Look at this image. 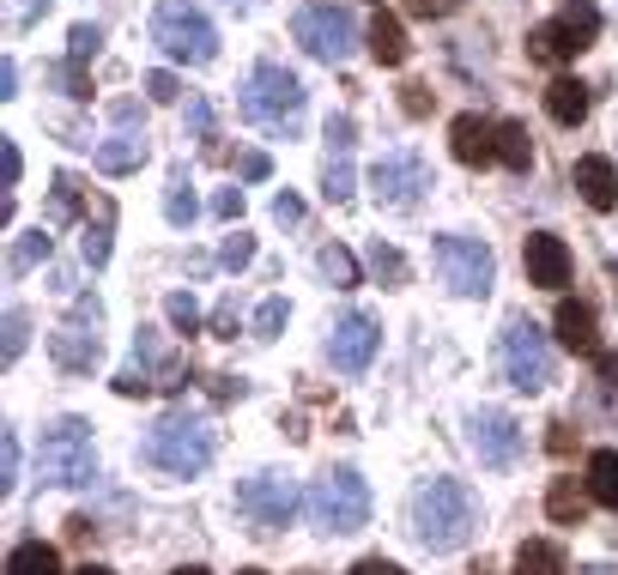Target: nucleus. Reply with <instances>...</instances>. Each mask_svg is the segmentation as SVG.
<instances>
[{"mask_svg":"<svg viewBox=\"0 0 618 575\" xmlns=\"http://www.w3.org/2000/svg\"><path fill=\"white\" fill-rule=\"evenodd\" d=\"M436 266H443V285L455 291V297H485L492 291V249H485L480 237H436Z\"/></svg>","mask_w":618,"mask_h":575,"instance_id":"nucleus-11","label":"nucleus"},{"mask_svg":"<svg viewBox=\"0 0 618 575\" xmlns=\"http://www.w3.org/2000/svg\"><path fill=\"white\" fill-rule=\"evenodd\" d=\"M449 146H455V158L467 164V170H485V164H497V127L480 122V115H455Z\"/></svg>","mask_w":618,"mask_h":575,"instance_id":"nucleus-18","label":"nucleus"},{"mask_svg":"<svg viewBox=\"0 0 618 575\" xmlns=\"http://www.w3.org/2000/svg\"><path fill=\"white\" fill-rule=\"evenodd\" d=\"M370 55H377L382 67H401L406 61V31L394 12H377V24H370Z\"/></svg>","mask_w":618,"mask_h":575,"instance_id":"nucleus-24","label":"nucleus"},{"mask_svg":"<svg viewBox=\"0 0 618 575\" xmlns=\"http://www.w3.org/2000/svg\"><path fill=\"white\" fill-rule=\"evenodd\" d=\"M401 109L406 115H431V85H406V92H401Z\"/></svg>","mask_w":618,"mask_h":575,"instance_id":"nucleus-47","label":"nucleus"},{"mask_svg":"<svg viewBox=\"0 0 618 575\" xmlns=\"http://www.w3.org/2000/svg\"><path fill=\"white\" fill-rule=\"evenodd\" d=\"M570 442H576V437H570V425H552V437H546V449H552V454H570Z\"/></svg>","mask_w":618,"mask_h":575,"instance_id":"nucleus-54","label":"nucleus"},{"mask_svg":"<svg viewBox=\"0 0 618 575\" xmlns=\"http://www.w3.org/2000/svg\"><path fill=\"white\" fill-rule=\"evenodd\" d=\"M497 164H509L515 176H527V164H534V139H527L522 122H497Z\"/></svg>","mask_w":618,"mask_h":575,"instance_id":"nucleus-28","label":"nucleus"},{"mask_svg":"<svg viewBox=\"0 0 618 575\" xmlns=\"http://www.w3.org/2000/svg\"><path fill=\"white\" fill-rule=\"evenodd\" d=\"M291 36H298V43H303L316 61H333V67H340V61L358 49L352 12L333 7V0H303V7L291 12Z\"/></svg>","mask_w":618,"mask_h":575,"instance_id":"nucleus-7","label":"nucleus"},{"mask_svg":"<svg viewBox=\"0 0 618 575\" xmlns=\"http://www.w3.org/2000/svg\"><path fill=\"white\" fill-rule=\"evenodd\" d=\"M424 188H436V176H431V164H424L419 151H389V158L370 164V195H377V207L406 212V207L424 200Z\"/></svg>","mask_w":618,"mask_h":575,"instance_id":"nucleus-10","label":"nucleus"},{"mask_svg":"<svg viewBox=\"0 0 618 575\" xmlns=\"http://www.w3.org/2000/svg\"><path fill=\"white\" fill-rule=\"evenodd\" d=\"M213 454H218V437L195 412H164L146 430V460L158 472H171V479H195V472L213 467Z\"/></svg>","mask_w":618,"mask_h":575,"instance_id":"nucleus-3","label":"nucleus"},{"mask_svg":"<svg viewBox=\"0 0 618 575\" xmlns=\"http://www.w3.org/2000/svg\"><path fill=\"white\" fill-rule=\"evenodd\" d=\"M176 381V364H171V352H164V339L152 334V327H140V339H134V364L115 376V394H152V388H171Z\"/></svg>","mask_w":618,"mask_h":575,"instance_id":"nucleus-16","label":"nucleus"},{"mask_svg":"<svg viewBox=\"0 0 618 575\" xmlns=\"http://www.w3.org/2000/svg\"><path fill=\"white\" fill-rule=\"evenodd\" d=\"M377 345H382V327H377V315H364V310H346L340 322H333V334H328V357H333V369H346V376H358V369H370V357H377Z\"/></svg>","mask_w":618,"mask_h":575,"instance_id":"nucleus-15","label":"nucleus"},{"mask_svg":"<svg viewBox=\"0 0 618 575\" xmlns=\"http://www.w3.org/2000/svg\"><path fill=\"white\" fill-rule=\"evenodd\" d=\"M164 315H171L176 334H195V327H200V310H195V297H188V291H171V297H164Z\"/></svg>","mask_w":618,"mask_h":575,"instance_id":"nucleus-36","label":"nucleus"},{"mask_svg":"<svg viewBox=\"0 0 618 575\" xmlns=\"http://www.w3.org/2000/svg\"><path fill=\"white\" fill-rule=\"evenodd\" d=\"M316 266H321V279H328V285H340V291L358 285V261H352V249H340V242H328V249L316 254Z\"/></svg>","mask_w":618,"mask_h":575,"instance_id":"nucleus-30","label":"nucleus"},{"mask_svg":"<svg viewBox=\"0 0 618 575\" xmlns=\"http://www.w3.org/2000/svg\"><path fill=\"white\" fill-rule=\"evenodd\" d=\"M274 219H279V224H298V219H303V200H298V195H279V200H274Z\"/></svg>","mask_w":618,"mask_h":575,"instance_id":"nucleus-49","label":"nucleus"},{"mask_svg":"<svg viewBox=\"0 0 618 575\" xmlns=\"http://www.w3.org/2000/svg\"><path fill=\"white\" fill-rule=\"evenodd\" d=\"M583 49H588V43H583V36H576L564 19L534 24V31H527V55H534V61H546V67H558V61H576Z\"/></svg>","mask_w":618,"mask_h":575,"instance_id":"nucleus-19","label":"nucleus"},{"mask_svg":"<svg viewBox=\"0 0 618 575\" xmlns=\"http://www.w3.org/2000/svg\"><path fill=\"white\" fill-rule=\"evenodd\" d=\"M267 170H274V164H267V151H249V158H243V176H249V182H261Z\"/></svg>","mask_w":618,"mask_h":575,"instance_id":"nucleus-53","label":"nucleus"},{"mask_svg":"<svg viewBox=\"0 0 618 575\" xmlns=\"http://www.w3.org/2000/svg\"><path fill=\"white\" fill-rule=\"evenodd\" d=\"M49 73H55V85L73 97V104H85V97H92V80H85L80 61H61V67H49Z\"/></svg>","mask_w":618,"mask_h":575,"instance_id":"nucleus-37","label":"nucleus"},{"mask_svg":"<svg viewBox=\"0 0 618 575\" xmlns=\"http://www.w3.org/2000/svg\"><path fill=\"white\" fill-rule=\"evenodd\" d=\"M515 575H570V557H564V545H552V540H522Z\"/></svg>","mask_w":618,"mask_h":575,"instance_id":"nucleus-22","label":"nucleus"},{"mask_svg":"<svg viewBox=\"0 0 618 575\" xmlns=\"http://www.w3.org/2000/svg\"><path fill=\"white\" fill-rule=\"evenodd\" d=\"M588 496H595L600 509H618V449L588 454Z\"/></svg>","mask_w":618,"mask_h":575,"instance_id":"nucleus-25","label":"nucleus"},{"mask_svg":"<svg viewBox=\"0 0 618 575\" xmlns=\"http://www.w3.org/2000/svg\"><path fill=\"white\" fill-rule=\"evenodd\" d=\"M0 491H19V437H12V430H7V437H0Z\"/></svg>","mask_w":618,"mask_h":575,"instance_id":"nucleus-42","label":"nucleus"},{"mask_svg":"<svg viewBox=\"0 0 618 575\" xmlns=\"http://www.w3.org/2000/svg\"><path fill=\"white\" fill-rule=\"evenodd\" d=\"M73 575H115V569H103V564H85V569H73Z\"/></svg>","mask_w":618,"mask_h":575,"instance_id":"nucleus-58","label":"nucleus"},{"mask_svg":"<svg viewBox=\"0 0 618 575\" xmlns=\"http://www.w3.org/2000/svg\"><path fill=\"white\" fill-rule=\"evenodd\" d=\"M522 266H527V285H539V291L570 285V249H564V237H552V230H534V237L522 242Z\"/></svg>","mask_w":618,"mask_h":575,"instance_id":"nucleus-17","label":"nucleus"},{"mask_svg":"<svg viewBox=\"0 0 618 575\" xmlns=\"http://www.w3.org/2000/svg\"><path fill=\"white\" fill-rule=\"evenodd\" d=\"M595 364H600V381H607V388H618V357H612V352H600Z\"/></svg>","mask_w":618,"mask_h":575,"instance_id":"nucleus-55","label":"nucleus"},{"mask_svg":"<svg viewBox=\"0 0 618 575\" xmlns=\"http://www.w3.org/2000/svg\"><path fill=\"white\" fill-rule=\"evenodd\" d=\"M37 472L49 484H92L97 479V449H92V425L85 418H55L37 442Z\"/></svg>","mask_w":618,"mask_h":575,"instance_id":"nucleus-5","label":"nucleus"},{"mask_svg":"<svg viewBox=\"0 0 618 575\" xmlns=\"http://www.w3.org/2000/svg\"><path fill=\"white\" fill-rule=\"evenodd\" d=\"M419 19H443V12H455V0H406Z\"/></svg>","mask_w":618,"mask_h":575,"instance_id":"nucleus-51","label":"nucleus"},{"mask_svg":"<svg viewBox=\"0 0 618 575\" xmlns=\"http://www.w3.org/2000/svg\"><path fill=\"white\" fill-rule=\"evenodd\" d=\"M176 92H183L176 73H146V97H152V104H176Z\"/></svg>","mask_w":618,"mask_h":575,"instance_id":"nucleus-45","label":"nucleus"},{"mask_svg":"<svg viewBox=\"0 0 618 575\" xmlns=\"http://www.w3.org/2000/svg\"><path fill=\"white\" fill-rule=\"evenodd\" d=\"M467 437H473V454L485 460V467H515L522 460V449H527V437H522V425L504 412V406H480L473 412V425H467Z\"/></svg>","mask_w":618,"mask_h":575,"instance_id":"nucleus-13","label":"nucleus"},{"mask_svg":"<svg viewBox=\"0 0 618 575\" xmlns=\"http://www.w3.org/2000/svg\"><path fill=\"white\" fill-rule=\"evenodd\" d=\"M237 575H267V569H237Z\"/></svg>","mask_w":618,"mask_h":575,"instance_id":"nucleus-61","label":"nucleus"},{"mask_svg":"<svg viewBox=\"0 0 618 575\" xmlns=\"http://www.w3.org/2000/svg\"><path fill=\"white\" fill-rule=\"evenodd\" d=\"M546 515L552 521H564V527H576V521L588 515V491L576 479H552V491H546Z\"/></svg>","mask_w":618,"mask_h":575,"instance_id":"nucleus-26","label":"nucleus"},{"mask_svg":"<svg viewBox=\"0 0 618 575\" xmlns=\"http://www.w3.org/2000/svg\"><path fill=\"white\" fill-rule=\"evenodd\" d=\"M352 151H328V176H321V195L333 200V207H346V200H352Z\"/></svg>","mask_w":618,"mask_h":575,"instance_id":"nucleus-31","label":"nucleus"},{"mask_svg":"<svg viewBox=\"0 0 618 575\" xmlns=\"http://www.w3.org/2000/svg\"><path fill=\"white\" fill-rule=\"evenodd\" d=\"M0 85H7L0 97H19V61H7V67H0Z\"/></svg>","mask_w":618,"mask_h":575,"instance_id":"nucleus-56","label":"nucleus"},{"mask_svg":"<svg viewBox=\"0 0 618 575\" xmlns=\"http://www.w3.org/2000/svg\"><path fill=\"white\" fill-rule=\"evenodd\" d=\"M110 230H115V207H103V219L85 224V237H80L85 266H103V261H110Z\"/></svg>","mask_w":618,"mask_h":575,"instance_id":"nucleus-33","label":"nucleus"},{"mask_svg":"<svg viewBox=\"0 0 618 575\" xmlns=\"http://www.w3.org/2000/svg\"><path fill=\"white\" fill-rule=\"evenodd\" d=\"M73 212H80V182H73V176L68 170H61L55 176V182H49V219H73Z\"/></svg>","mask_w":618,"mask_h":575,"instance_id":"nucleus-35","label":"nucleus"},{"mask_svg":"<svg viewBox=\"0 0 618 575\" xmlns=\"http://www.w3.org/2000/svg\"><path fill=\"white\" fill-rule=\"evenodd\" d=\"M49 249H55V237L49 230H31V237H19L7 249V273H31L37 261H49Z\"/></svg>","mask_w":618,"mask_h":575,"instance_id":"nucleus-29","label":"nucleus"},{"mask_svg":"<svg viewBox=\"0 0 618 575\" xmlns=\"http://www.w3.org/2000/svg\"><path fill=\"white\" fill-rule=\"evenodd\" d=\"M152 36H158L164 55L188 61V67H206V61L218 55V31L195 0H164V7L152 12Z\"/></svg>","mask_w":618,"mask_h":575,"instance_id":"nucleus-6","label":"nucleus"},{"mask_svg":"<svg viewBox=\"0 0 618 575\" xmlns=\"http://www.w3.org/2000/svg\"><path fill=\"white\" fill-rule=\"evenodd\" d=\"M0 176H7V195H12V188H19V176H24V151L12 146V139H7V146H0Z\"/></svg>","mask_w":618,"mask_h":575,"instance_id":"nucleus-46","label":"nucleus"},{"mask_svg":"<svg viewBox=\"0 0 618 575\" xmlns=\"http://www.w3.org/2000/svg\"><path fill=\"white\" fill-rule=\"evenodd\" d=\"M213 334H218V339H237V303H218V315H213Z\"/></svg>","mask_w":618,"mask_h":575,"instance_id":"nucleus-48","label":"nucleus"},{"mask_svg":"<svg viewBox=\"0 0 618 575\" xmlns=\"http://www.w3.org/2000/svg\"><path fill=\"white\" fill-rule=\"evenodd\" d=\"M218 261H225V266H249V261H255V237H243V230H237V237H225Z\"/></svg>","mask_w":618,"mask_h":575,"instance_id":"nucleus-44","label":"nucleus"},{"mask_svg":"<svg viewBox=\"0 0 618 575\" xmlns=\"http://www.w3.org/2000/svg\"><path fill=\"white\" fill-rule=\"evenodd\" d=\"M237 509L255 533H279L298 515V491H291V479H279V472H255V479L237 484Z\"/></svg>","mask_w":618,"mask_h":575,"instance_id":"nucleus-12","label":"nucleus"},{"mask_svg":"<svg viewBox=\"0 0 618 575\" xmlns=\"http://www.w3.org/2000/svg\"><path fill=\"white\" fill-rule=\"evenodd\" d=\"M230 7H243V12H249V7H255V0H230Z\"/></svg>","mask_w":618,"mask_h":575,"instance_id":"nucleus-59","label":"nucleus"},{"mask_svg":"<svg viewBox=\"0 0 618 575\" xmlns=\"http://www.w3.org/2000/svg\"><path fill=\"white\" fill-rule=\"evenodd\" d=\"M49 357H55V369H68V376H85L103 357V303L97 297H80L68 310V322L49 334Z\"/></svg>","mask_w":618,"mask_h":575,"instance_id":"nucleus-9","label":"nucleus"},{"mask_svg":"<svg viewBox=\"0 0 618 575\" xmlns=\"http://www.w3.org/2000/svg\"><path fill=\"white\" fill-rule=\"evenodd\" d=\"M188 127H195V134H200L206 158H225V146H218V139H213V109H206L200 97H195V104H188Z\"/></svg>","mask_w":618,"mask_h":575,"instance_id":"nucleus-41","label":"nucleus"},{"mask_svg":"<svg viewBox=\"0 0 618 575\" xmlns=\"http://www.w3.org/2000/svg\"><path fill=\"white\" fill-rule=\"evenodd\" d=\"M576 195H583L595 212H612L618 207V170H612V158H576Z\"/></svg>","mask_w":618,"mask_h":575,"instance_id":"nucleus-20","label":"nucleus"},{"mask_svg":"<svg viewBox=\"0 0 618 575\" xmlns=\"http://www.w3.org/2000/svg\"><path fill=\"white\" fill-rule=\"evenodd\" d=\"M558 339L570 345V352H583V357H600V327H595V310L588 303H576V297H564L558 303Z\"/></svg>","mask_w":618,"mask_h":575,"instance_id":"nucleus-21","label":"nucleus"},{"mask_svg":"<svg viewBox=\"0 0 618 575\" xmlns=\"http://www.w3.org/2000/svg\"><path fill=\"white\" fill-rule=\"evenodd\" d=\"M213 212H218V219H243V195H237V188H225V195L213 200Z\"/></svg>","mask_w":618,"mask_h":575,"instance_id":"nucleus-50","label":"nucleus"},{"mask_svg":"<svg viewBox=\"0 0 618 575\" xmlns=\"http://www.w3.org/2000/svg\"><path fill=\"white\" fill-rule=\"evenodd\" d=\"M480 527V496L461 479H431L412 496V533H419L424 552H461Z\"/></svg>","mask_w":618,"mask_h":575,"instance_id":"nucleus-1","label":"nucleus"},{"mask_svg":"<svg viewBox=\"0 0 618 575\" xmlns=\"http://www.w3.org/2000/svg\"><path fill=\"white\" fill-rule=\"evenodd\" d=\"M176 575H206V569H176Z\"/></svg>","mask_w":618,"mask_h":575,"instance_id":"nucleus-62","label":"nucleus"},{"mask_svg":"<svg viewBox=\"0 0 618 575\" xmlns=\"http://www.w3.org/2000/svg\"><path fill=\"white\" fill-rule=\"evenodd\" d=\"M370 273L382 279V285H406V254L394 249V242H370Z\"/></svg>","mask_w":618,"mask_h":575,"instance_id":"nucleus-32","label":"nucleus"},{"mask_svg":"<svg viewBox=\"0 0 618 575\" xmlns=\"http://www.w3.org/2000/svg\"><path fill=\"white\" fill-rule=\"evenodd\" d=\"M303 509L321 533H358L370 521V484L352 467H333L303 491Z\"/></svg>","mask_w":618,"mask_h":575,"instance_id":"nucleus-4","label":"nucleus"},{"mask_svg":"<svg viewBox=\"0 0 618 575\" xmlns=\"http://www.w3.org/2000/svg\"><path fill=\"white\" fill-rule=\"evenodd\" d=\"M7 575H61V557H55V545H43V540H24V545H12V557H7Z\"/></svg>","mask_w":618,"mask_h":575,"instance_id":"nucleus-27","label":"nucleus"},{"mask_svg":"<svg viewBox=\"0 0 618 575\" xmlns=\"http://www.w3.org/2000/svg\"><path fill=\"white\" fill-rule=\"evenodd\" d=\"M352 575H406L401 564H389V557H364V564H358Z\"/></svg>","mask_w":618,"mask_h":575,"instance_id":"nucleus-52","label":"nucleus"},{"mask_svg":"<svg viewBox=\"0 0 618 575\" xmlns=\"http://www.w3.org/2000/svg\"><path fill=\"white\" fill-rule=\"evenodd\" d=\"M24 339H31V315L12 303V310H7V364H19V357H24Z\"/></svg>","mask_w":618,"mask_h":575,"instance_id":"nucleus-39","label":"nucleus"},{"mask_svg":"<svg viewBox=\"0 0 618 575\" xmlns=\"http://www.w3.org/2000/svg\"><path fill=\"white\" fill-rule=\"evenodd\" d=\"M164 212H171V224H195V195H188V182H183V176H176V182H171V195H164Z\"/></svg>","mask_w":618,"mask_h":575,"instance_id":"nucleus-38","label":"nucleus"},{"mask_svg":"<svg viewBox=\"0 0 618 575\" xmlns=\"http://www.w3.org/2000/svg\"><path fill=\"white\" fill-rule=\"evenodd\" d=\"M497 357H504L509 388H522V394H539V388L552 381V345H546V334H539L527 315H509V322H504Z\"/></svg>","mask_w":618,"mask_h":575,"instance_id":"nucleus-8","label":"nucleus"},{"mask_svg":"<svg viewBox=\"0 0 618 575\" xmlns=\"http://www.w3.org/2000/svg\"><path fill=\"white\" fill-rule=\"evenodd\" d=\"M37 12H49V0H19V12H12V19H19V24H31Z\"/></svg>","mask_w":618,"mask_h":575,"instance_id":"nucleus-57","label":"nucleus"},{"mask_svg":"<svg viewBox=\"0 0 618 575\" xmlns=\"http://www.w3.org/2000/svg\"><path fill=\"white\" fill-rule=\"evenodd\" d=\"M97 43H103L97 24H73V36H68V61H80V67H85V61L97 55Z\"/></svg>","mask_w":618,"mask_h":575,"instance_id":"nucleus-40","label":"nucleus"},{"mask_svg":"<svg viewBox=\"0 0 618 575\" xmlns=\"http://www.w3.org/2000/svg\"><path fill=\"white\" fill-rule=\"evenodd\" d=\"M558 19L570 24V31L583 36V43H595V36H600V7H595V0H564Z\"/></svg>","mask_w":618,"mask_h":575,"instance_id":"nucleus-34","label":"nucleus"},{"mask_svg":"<svg viewBox=\"0 0 618 575\" xmlns=\"http://www.w3.org/2000/svg\"><path fill=\"white\" fill-rule=\"evenodd\" d=\"M303 80L286 67V61H261V67L243 80V122L267 127V134H298L303 122Z\"/></svg>","mask_w":618,"mask_h":575,"instance_id":"nucleus-2","label":"nucleus"},{"mask_svg":"<svg viewBox=\"0 0 618 575\" xmlns=\"http://www.w3.org/2000/svg\"><path fill=\"white\" fill-rule=\"evenodd\" d=\"M588 575H618V569H588Z\"/></svg>","mask_w":618,"mask_h":575,"instance_id":"nucleus-60","label":"nucleus"},{"mask_svg":"<svg viewBox=\"0 0 618 575\" xmlns=\"http://www.w3.org/2000/svg\"><path fill=\"white\" fill-rule=\"evenodd\" d=\"M279 327H286V303L267 297L261 310H255V339H279Z\"/></svg>","mask_w":618,"mask_h":575,"instance_id":"nucleus-43","label":"nucleus"},{"mask_svg":"<svg viewBox=\"0 0 618 575\" xmlns=\"http://www.w3.org/2000/svg\"><path fill=\"white\" fill-rule=\"evenodd\" d=\"M110 115L115 122H122V134H110V139H97L92 146V164L103 176H127V170H140V164H146V122H140V109L127 104H110Z\"/></svg>","mask_w":618,"mask_h":575,"instance_id":"nucleus-14","label":"nucleus"},{"mask_svg":"<svg viewBox=\"0 0 618 575\" xmlns=\"http://www.w3.org/2000/svg\"><path fill=\"white\" fill-rule=\"evenodd\" d=\"M546 109H552V122L576 127V122L588 115V85H583V80H552V85H546Z\"/></svg>","mask_w":618,"mask_h":575,"instance_id":"nucleus-23","label":"nucleus"}]
</instances>
